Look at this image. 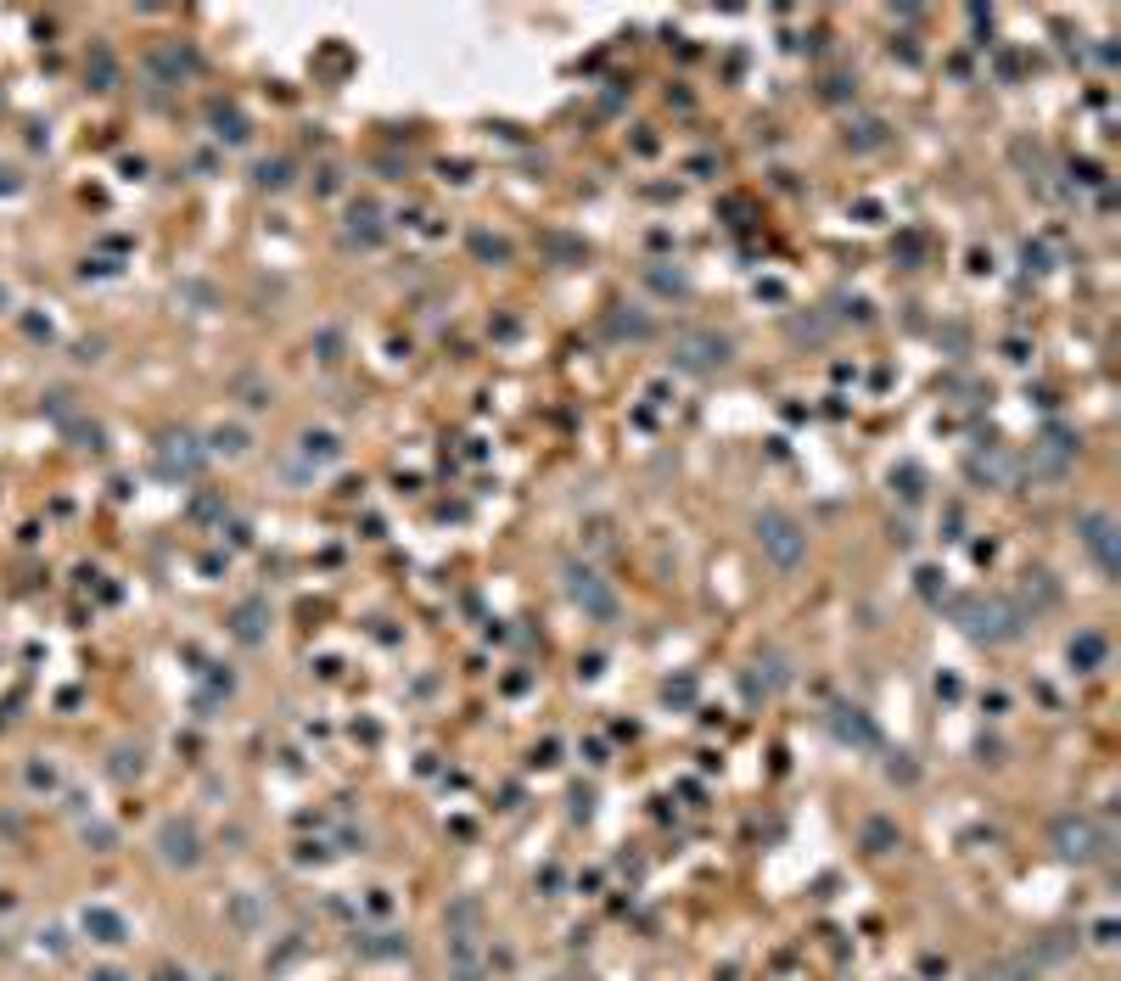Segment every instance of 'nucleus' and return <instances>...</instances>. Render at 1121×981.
Returning <instances> with one entry per match:
<instances>
[{
	"label": "nucleus",
	"instance_id": "dca6fc26",
	"mask_svg": "<svg viewBox=\"0 0 1121 981\" xmlns=\"http://www.w3.org/2000/svg\"><path fill=\"white\" fill-rule=\"evenodd\" d=\"M230 920H236V931H258V903L253 897H236V903H230Z\"/></svg>",
	"mask_w": 1121,
	"mask_h": 981
},
{
	"label": "nucleus",
	"instance_id": "412c9836",
	"mask_svg": "<svg viewBox=\"0 0 1121 981\" xmlns=\"http://www.w3.org/2000/svg\"><path fill=\"white\" fill-rule=\"evenodd\" d=\"M157 981H185V970H157Z\"/></svg>",
	"mask_w": 1121,
	"mask_h": 981
},
{
	"label": "nucleus",
	"instance_id": "9b49d317",
	"mask_svg": "<svg viewBox=\"0 0 1121 981\" xmlns=\"http://www.w3.org/2000/svg\"><path fill=\"white\" fill-rule=\"evenodd\" d=\"M1105 656H1110V645L1099 640V634H1077V640H1071V662H1077L1082 673L1105 668Z\"/></svg>",
	"mask_w": 1121,
	"mask_h": 981
},
{
	"label": "nucleus",
	"instance_id": "4468645a",
	"mask_svg": "<svg viewBox=\"0 0 1121 981\" xmlns=\"http://www.w3.org/2000/svg\"><path fill=\"white\" fill-rule=\"evenodd\" d=\"M242 449H247L242 427H219V432H213V455H242Z\"/></svg>",
	"mask_w": 1121,
	"mask_h": 981
},
{
	"label": "nucleus",
	"instance_id": "0eeeda50",
	"mask_svg": "<svg viewBox=\"0 0 1121 981\" xmlns=\"http://www.w3.org/2000/svg\"><path fill=\"white\" fill-rule=\"evenodd\" d=\"M157 858L169 869H197L202 864V836L191 819H163L157 825Z\"/></svg>",
	"mask_w": 1121,
	"mask_h": 981
},
{
	"label": "nucleus",
	"instance_id": "f257e3e1",
	"mask_svg": "<svg viewBox=\"0 0 1121 981\" xmlns=\"http://www.w3.org/2000/svg\"><path fill=\"white\" fill-rule=\"evenodd\" d=\"M953 617H959V628H965L970 640H987V645H1009L1021 640V606L1004 595H959L953 600Z\"/></svg>",
	"mask_w": 1121,
	"mask_h": 981
},
{
	"label": "nucleus",
	"instance_id": "f8f14e48",
	"mask_svg": "<svg viewBox=\"0 0 1121 981\" xmlns=\"http://www.w3.org/2000/svg\"><path fill=\"white\" fill-rule=\"evenodd\" d=\"M163 466H169V471H197V466H202V449L180 432V438L163 443Z\"/></svg>",
	"mask_w": 1121,
	"mask_h": 981
},
{
	"label": "nucleus",
	"instance_id": "2eb2a0df",
	"mask_svg": "<svg viewBox=\"0 0 1121 981\" xmlns=\"http://www.w3.org/2000/svg\"><path fill=\"white\" fill-rule=\"evenodd\" d=\"M836 729L847 740H858V746H875V729H869V718H858V712H852V718H836Z\"/></svg>",
	"mask_w": 1121,
	"mask_h": 981
},
{
	"label": "nucleus",
	"instance_id": "9d476101",
	"mask_svg": "<svg viewBox=\"0 0 1121 981\" xmlns=\"http://www.w3.org/2000/svg\"><path fill=\"white\" fill-rule=\"evenodd\" d=\"M85 931H90V942H107V948H118L129 937L124 914H113V909H85Z\"/></svg>",
	"mask_w": 1121,
	"mask_h": 981
},
{
	"label": "nucleus",
	"instance_id": "4be33fe9",
	"mask_svg": "<svg viewBox=\"0 0 1121 981\" xmlns=\"http://www.w3.org/2000/svg\"><path fill=\"white\" fill-rule=\"evenodd\" d=\"M213 981H230V976H213Z\"/></svg>",
	"mask_w": 1121,
	"mask_h": 981
},
{
	"label": "nucleus",
	"instance_id": "39448f33",
	"mask_svg": "<svg viewBox=\"0 0 1121 981\" xmlns=\"http://www.w3.org/2000/svg\"><path fill=\"white\" fill-rule=\"evenodd\" d=\"M1077 539H1082V550L1093 555V567H1099V572L1121 567V533H1116V516H1110V511H1082L1077 516Z\"/></svg>",
	"mask_w": 1121,
	"mask_h": 981
},
{
	"label": "nucleus",
	"instance_id": "7ed1b4c3",
	"mask_svg": "<svg viewBox=\"0 0 1121 981\" xmlns=\"http://www.w3.org/2000/svg\"><path fill=\"white\" fill-rule=\"evenodd\" d=\"M673 359H679L684 370H696V376H712V370H724L729 359H735V348H729V337H718V331H679V337H673Z\"/></svg>",
	"mask_w": 1121,
	"mask_h": 981
},
{
	"label": "nucleus",
	"instance_id": "aec40b11",
	"mask_svg": "<svg viewBox=\"0 0 1121 981\" xmlns=\"http://www.w3.org/2000/svg\"><path fill=\"white\" fill-rule=\"evenodd\" d=\"M96 981H129L124 970H96Z\"/></svg>",
	"mask_w": 1121,
	"mask_h": 981
},
{
	"label": "nucleus",
	"instance_id": "6ab92c4d",
	"mask_svg": "<svg viewBox=\"0 0 1121 981\" xmlns=\"http://www.w3.org/2000/svg\"><path fill=\"white\" fill-rule=\"evenodd\" d=\"M29 785H34V791H51V785H57V768H51V763H29Z\"/></svg>",
	"mask_w": 1121,
	"mask_h": 981
},
{
	"label": "nucleus",
	"instance_id": "f03ea898",
	"mask_svg": "<svg viewBox=\"0 0 1121 981\" xmlns=\"http://www.w3.org/2000/svg\"><path fill=\"white\" fill-rule=\"evenodd\" d=\"M752 533H757V550H763L768 567L796 572L802 561H808V527L796 522L791 511H757Z\"/></svg>",
	"mask_w": 1121,
	"mask_h": 981
},
{
	"label": "nucleus",
	"instance_id": "1a4fd4ad",
	"mask_svg": "<svg viewBox=\"0 0 1121 981\" xmlns=\"http://www.w3.org/2000/svg\"><path fill=\"white\" fill-rule=\"evenodd\" d=\"M449 970H455V981H483V953H477V937H449Z\"/></svg>",
	"mask_w": 1121,
	"mask_h": 981
},
{
	"label": "nucleus",
	"instance_id": "423d86ee",
	"mask_svg": "<svg viewBox=\"0 0 1121 981\" xmlns=\"http://www.w3.org/2000/svg\"><path fill=\"white\" fill-rule=\"evenodd\" d=\"M567 595L578 600L595 623H617V589H611L595 567H578V561H572V567H567Z\"/></svg>",
	"mask_w": 1121,
	"mask_h": 981
},
{
	"label": "nucleus",
	"instance_id": "ddd939ff",
	"mask_svg": "<svg viewBox=\"0 0 1121 981\" xmlns=\"http://www.w3.org/2000/svg\"><path fill=\"white\" fill-rule=\"evenodd\" d=\"M298 443H303V460H320V466H326V460H337V455H342V443H337V438H331V432H303V438H298Z\"/></svg>",
	"mask_w": 1121,
	"mask_h": 981
},
{
	"label": "nucleus",
	"instance_id": "20e7f679",
	"mask_svg": "<svg viewBox=\"0 0 1121 981\" xmlns=\"http://www.w3.org/2000/svg\"><path fill=\"white\" fill-rule=\"evenodd\" d=\"M1054 853L1071 858V864H1093L1105 853V830L1093 825L1088 813H1060L1054 819Z\"/></svg>",
	"mask_w": 1121,
	"mask_h": 981
},
{
	"label": "nucleus",
	"instance_id": "a211bd4d",
	"mask_svg": "<svg viewBox=\"0 0 1121 981\" xmlns=\"http://www.w3.org/2000/svg\"><path fill=\"white\" fill-rule=\"evenodd\" d=\"M981 981H1032V970H1026V965H1015V959H1004V965L981 970Z\"/></svg>",
	"mask_w": 1121,
	"mask_h": 981
},
{
	"label": "nucleus",
	"instance_id": "f3484780",
	"mask_svg": "<svg viewBox=\"0 0 1121 981\" xmlns=\"http://www.w3.org/2000/svg\"><path fill=\"white\" fill-rule=\"evenodd\" d=\"M236 634H242L247 645L264 640V628H258V606H242V612H236Z\"/></svg>",
	"mask_w": 1121,
	"mask_h": 981
},
{
	"label": "nucleus",
	"instance_id": "6e6552de",
	"mask_svg": "<svg viewBox=\"0 0 1121 981\" xmlns=\"http://www.w3.org/2000/svg\"><path fill=\"white\" fill-rule=\"evenodd\" d=\"M443 925H449V937H483V903L477 897H455Z\"/></svg>",
	"mask_w": 1121,
	"mask_h": 981
}]
</instances>
